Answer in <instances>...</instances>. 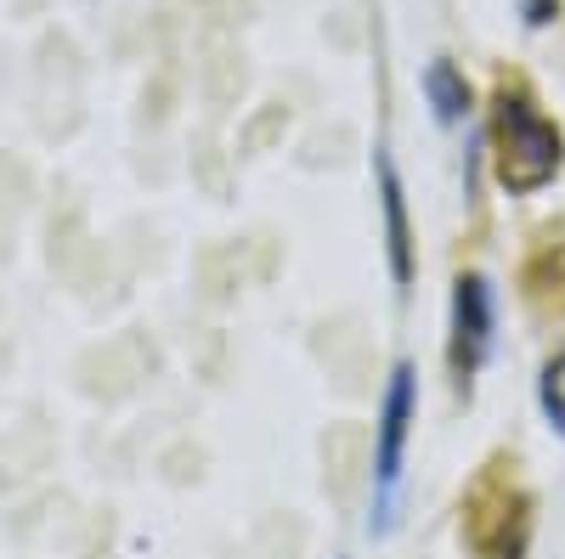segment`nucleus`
I'll use <instances>...</instances> for the list:
<instances>
[{
    "instance_id": "1",
    "label": "nucleus",
    "mask_w": 565,
    "mask_h": 559,
    "mask_svg": "<svg viewBox=\"0 0 565 559\" xmlns=\"http://www.w3.org/2000/svg\"><path fill=\"white\" fill-rule=\"evenodd\" d=\"M492 153H498V181L514 198H526L559 175L565 136L521 85H503L498 103H492Z\"/></svg>"
},
{
    "instance_id": "2",
    "label": "nucleus",
    "mask_w": 565,
    "mask_h": 559,
    "mask_svg": "<svg viewBox=\"0 0 565 559\" xmlns=\"http://www.w3.org/2000/svg\"><path fill=\"white\" fill-rule=\"evenodd\" d=\"M413 367L396 362L391 385H385V407H380V441H373V515L380 526H391V497L402 486V463H407V436H413Z\"/></svg>"
},
{
    "instance_id": "3",
    "label": "nucleus",
    "mask_w": 565,
    "mask_h": 559,
    "mask_svg": "<svg viewBox=\"0 0 565 559\" xmlns=\"http://www.w3.org/2000/svg\"><path fill=\"white\" fill-rule=\"evenodd\" d=\"M526 497L503 486V481H481L476 497H469V548L481 559H526L532 542V515H526Z\"/></svg>"
},
{
    "instance_id": "4",
    "label": "nucleus",
    "mask_w": 565,
    "mask_h": 559,
    "mask_svg": "<svg viewBox=\"0 0 565 559\" xmlns=\"http://www.w3.org/2000/svg\"><path fill=\"white\" fill-rule=\"evenodd\" d=\"M487 351H492V283L481 271H463L452 283V340H447V367L458 390H469Z\"/></svg>"
},
{
    "instance_id": "5",
    "label": "nucleus",
    "mask_w": 565,
    "mask_h": 559,
    "mask_svg": "<svg viewBox=\"0 0 565 559\" xmlns=\"http://www.w3.org/2000/svg\"><path fill=\"white\" fill-rule=\"evenodd\" d=\"M380 193H385L391 271H396V283H413V232H407V204H402V181H396V164H391V159H380Z\"/></svg>"
},
{
    "instance_id": "6",
    "label": "nucleus",
    "mask_w": 565,
    "mask_h": 559,
    "mask_svg": "<svg viewBox=\"0 0 565 559\" xmlns=\"http://www.w3.org/2000/svg\"><path fill=\"white\" fill-rule=\"evenodd\" d=\"M424 90H430V108H436L441 125H458L469 114V79L452 63H430V68H424Z\"/></svg>"
},
{
    "instance_id": "7",
    "label": "nucleus",
    "mask_w": 565,
    "mask_h": 559,
    "mask_svg": "<svg viewBox=\"0 0 565 559\" xmlns=\"http://www.w3.org/2000/svg\"><path fill=\"white\" fill-rule=\"evenodd\" d=\"M537 401H543V412H548V424L565 436V351H554L548 362H543V379H537Z\"/></svg>"
},
{
    "instance_id": "8",
    "label": "nucleus",
    "mask_w": 565,
    "mask_h": 559,
    "mask_svg": "<svg viewBox=\"0 0 565 559\" xmlns=\"http://www.w3.org/2000/svg\"><path fill=\"white\" fill-rule=\"evenodd\" d=\"M521 12H526V23H532V29H543V23L559 12V0H521Z\"/></svg>"
}]
</instances>
